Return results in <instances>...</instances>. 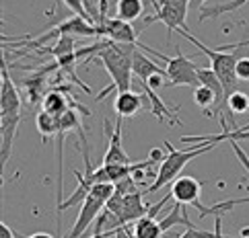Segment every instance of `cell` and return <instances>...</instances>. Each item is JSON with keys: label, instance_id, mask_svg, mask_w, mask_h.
Here are the masks:
<instances>
[{"label": "cell", "instance_id": "44dd1931", "mask_svg": "<svg viewBox=\"0 0 249 238\" xmlns=\"http://www.w3.org/2000/svg\"><path fill=\"white\" fill-rule=\"evenodd\" d=\"M245 204H249V197H237V199L216 201V204L204 207L202 214H200V218H206V216H214V218H216V216L225 214V211H229V209H233V207H237V206H245Z\"/></svg>", "mask_w": 249, "mask_h": 238}, {"label": "cell", "instance_id": "30bf717a", "mask_svg": "<svg viewBox=\"0 0 249 238\" xmlns=\"http://www.w3.org/2000/svg\"><path fill=\"white\" fill-rule=\"evenodd\" d=\"M140 86V91L138 93H142L148 99V111L153 113V117H157L159 121H163V123H169V126H173V123H181L179 121V117H177V107H169V105L161 99V96L157 95V91H153V89H148L146 84H138Z\"/></svg>", "mask_w": 249, "mask_h": 238}, {"label": "cell", "instance_id": "7402d4cb", "mask_svg": "<svg viewBox=\"0 0 249 238\" xmlns=\"http://www.w3.org/2000/svg\"><path fill=\"white\" fill-rule=\"evenodd\" d=\"M227 109L231 111L233 117L235 113H249V95L243 91H237L235 95H231L227 99Z\"/></svg>", "mask_w": 249, "mask_h": 238}, {"label": "cell", "instance_id": "8fae6325", "mask_svg": "<svg viewBox=\"0 0 249 238\" xmlns=\"http://www.w3.org/2000/svg\"><path fill=\"white\" fill-rule=\"evenodd\" d=\"M113 111L118 117H132L140 111H148L144 105V95L138 91H126V93H118L113 101Z\"/></svg>", "mask_w": 249, "mask_h": 238}, {"label": "cell", "instance_id": "8992f818", "mask_svg": "<svg viewBox=\"0 0 249 238\" xmlns=\"http://www.w3.org/2000/svg\"><path fill=\"white\" fill-rule=\"evenodd\" d=\"M144 51L153 54L155 58L167 62L165 72H167V86H200V78H198V70L200 66H196L190 58H185L179 49L173 58L163 56L161 51H153L150 48H146Z\"/></svg>", "mask_w": 249, "mask_h": 238}, {"label": "cell", "instance_id": "83f0119b", "mask_svg": "<svg viewBox=\"0 0 249 238\" xmlns=\"http://www.w3.org/2000/svg\"><path fill=\"white\" fill-rule=\"evenodd\" d=\"M0 238H17L15 236V232L11 230V226H8V224H0Z\"/></svg>", "mask_w": 249, "mask_h": 238}, {"label": "cell", "instance_id": "52a82bcc", "mask_svg": "<svg viewBox=\"0 0 249 238\" xmlns=\"http://www.w3.org/2000/svg\"><path fill=\"white\" fill-rule=\"evenodd\" d=\"M105 207L120 220L122 226L134 224L136 220H140L150 211V206L144 204V191H136V193H130V195H122V193L115 191Z\"/></svg>", "mask_w": 249, "mask_h": 238}, {"label": "cell", "instance_id": "f1b7e54d", "mask_svg": "<svg viewBox=\"0 0 249 238\" xmlns=\"http://www.w3.org/2000/svg\"><path fill=\"white\" fill-rule=\"evenodd\" d=\"M27 238H54V236L48 234V232H33V234H29Z\"/></svg>", "mask_w": 249, "mask_h": 238}, {"label": "cell", "instance_id": "5b68a950", "mask_svg": "<svg viewBox=\"0 0 249 238\" xmlns=\"http://www.w3.org/2000/svg\"><path fill=\"white\" fill-rule=\"evenodd\" d=\"M155 8V15L146 16L148 23H163L167 27V43H171V37L175 31L188 29V8L192 0H150Z\"/></svg>", "mask_w": 249, "mask_h": 238}, {"label": "cell", "instance_id": "d6986e66", "mask_svg": "<svg viewBox=\"0 0 249 238\" xmlns=\"http://www.w3.org/2000/svg\"><path fill=\"white\" fill-rule=\"evenodd\" d=\"M37 49L43 51V54L54 56L56 60L64 58V56H70V54H76V46H74V37H72V35H62V37L56 39L54 46H41Z\"/></svg>", "mask_w": 249, "mask_h": 238}, {"label": "cell", "instance_id": "2e32d148", "mask_svg": "<svg viewBox=\"0 0 249 238\" xmlns=\"http://www.w3.org/2000/svg\"><path fill=\"white\" fill-rule=\"evenodd\" d=\"M35 126H37V131L41 136V142H48L50 138H54L60 134V117L52 115V113L39 111L37 117H35Z\"/></svg>", "mask_w": 249, "mask_h": 238}, {"label": "cell", "instance_id": "6da1fadb", "mask_svg": "<svg viewBox=\"0 0 249 238\" xmlns=\"http://www.w3.org/2000/svg\"><path fill=\"white\" fill-rule=\"evenodd\" d=\"M136 49H138V46L115 43L109 39L97 41L89 48L76 49L78 60L85 58V56H93V60L99 62L111 78V84L97 95L95 101L105 99L109 91H115V93L134 91V54H136Z\"/></svg>", "mask_w": 249, "mask_h": 238}, {"label": "cell", "instance_id": "ba28073f", "mask_svg": "<svg viewBox=\"0 0 249 238\" xmlns=\"http://www.w3.org/2000/svg\"><path fill=\"white\" fill-rule=\"evenodd\" d=\"M62 35H72V37H95V35H99V27L93 23H89L87 19H83V16H70V19L58 23L54 29L39 35V37H35L29 48H41V43H46L50 39L54 37H62Z\"/></svg>", "mask_w": 249, "mask_h": 238}, {"label": "cell", "instance_id": "9c48e42d", "mask_svg": "<svg viewBox=\"0 0 249 238\" xmlns=\"http://www.w3.org/2000/svg\"><path fill=\"white\" fill-rule=\"evenodd\" d=\"M171 197L181 206H194L196 209L202 214L204 206L200 204V195H202V183L196 179V177H190V175H179L173 183H171Z\"/></svg>", "mask_w": 249, "mask_h": 238}, {"label": "cell", "instance_id": "4dcf8cb0", "mask_svg": "<svg viewBox=\"0 0 249 238\" xmlns=\"http://www.w3.org/2000/svg\"><path fill=\"white\" fill-rule=\"evenodd\" d=\"M204 2H206V0H192L190 6H194L196 11H202V4H204Z\"/></svg>", "mask_w": 249, "mask_h": 238}, {"label": "cell", "instance_id": "e0dca14e", "mask_svg": "<svg viewBox=\"0 0 249 238\" xmlns=\"http://www.w3.org/2000/svg\"><path fill=\"white\" fill-rule=\"evenodd\" d=\"M144 13V2L142 0H118L115 2V16L126 23L136 21Z\"/></svg>", "mask_w": 249, "mask_h": 238}, {"label": "cell", "instance_id": "cb8c5ba5", "mask_svg": "<svg viewBox=\"0 0 249 238\" xmlns=\"http://www.w3.org/2000/svg\"><path fill=\"white\" fill-rule=\"evenodd\" d=\"M235 72H237L239 80H249V58H239L237 60Z\"/></svg>", "mask_w": 249, "mask_h": 238}, {"label": "cell", "instance_id": "ffe728a7", "mask_svg": "<svg viewBox=\"0 0 249 238\" xmlns=\"http://www.w3.org/2000/svg\"><path fill=\"white\" fill-rule=\"evenodd\" d=\"M249 0H229V2H222L216 6H210V8H202L200 11V21H206V19H216L218 15H225V13H235L239 11L243 4H247Z\"/></svg>", "mask_w": 249, "mask_h": 238}, {"label": "cell", "instance_id": "9a60e30c", "mask_svg": "<svg viewBox=\"0 0 249 238\" xmlns=\"http://www.w3.org/2000/svg\"><path fill=\"white\" fill-rule=\"evenodd\" d=\"M132 234L134 238H163V228L159 224V220L153 216H142L140 220H136L134 224H130Z\"/></svg>", "mask_w": 249, "mask_h": 238}, {"label": "cell", "instance_id": "603a6c76", "mask_svg": "<svg viewBox=\"0 0 249 238\" xmlns=\"http://www.w3.org/2000/svg\"><path fill=\"white\" fill-rule=\"evenodd\" d=\"M214 236V230L208 232V230H200V228H185V230L177 236V238H212Z\"/></svg>", "mask_w": 249, "mask_h": 238}, {"label": "cell", "instance_id": "f546056e", "mask_svg": "<svg viewBox=\"0 0 249 238\" xmlns=\"http://www.w3.org/2000/svg\"><path fill=\"white\" fill-rule=\"evenodd\" d=\"M113 234H115V230H111V232H101V234H93V236H89V238H113Z\"/></svg>", "mask_w": 249, "mask_h": 238}, {"label": "cell", "instance_id": "7a4b0ae2", "mask_svg": "<svg viewBox=\"0 0 249 238\" xmlns=\"http://www.w3.org/2000/svg\"><path fill=\"white\" fill-rule=\"evenodd\" d=\"M165 146L169 150V154L165 156V160L161 162V166H159L153 185H150V187L144 193H157L159 189H163L165 185L173 183L177 177H179V173L183 171L185 164L192 162L194 158H198L202 154L210 152L212 148L218 146V142H204V144H198V146H192L188 150H177V148H173L171 142H165Z\"/></svg>", "mask_w": 249, "mask_h": 238}, {"label": "cell", "instance_id": "3957f363", "mask_svg": "<svg viewBox=\"0 0 249 238\" xmlns=\"http://www.w3.org/2000/svg\"><path fill=\"white\" fill-rule=\"evenodd\" d=\"M177 33H179L183 39H188L190 43H194V46L208 58L210 68L214 70V74L218 76L222 89H225V99H229L231 95H235V93L239 91V89H237L239 82H241V80L237 78V72H235V66H237V60H239V58H235V54H231V51H220V49H210V48H206L200 39H196L188 29H181V31H177Z\"/></svg>", "mask_w": 249, "mask_h": 238}, {"label": "cell", "instance_id": "5bb4252c", "mask_svg": "<svg viewBox=\"0 0 249 238\" xmlns=\"http://www.w3.org/2000/svg\"><path fill=\"white\" fill-rule=\"evenodd\" d=\"M157 74L167 76L165 68H161L157 62L146 58L144 56V49L138 48L136 54H134V78H136V82H146L150 76H157Z\"/></svg>", "mask_w": 249, "mask_h": 238}, {"label": "cell", "instance_id": "ac0fdd59", "mask_svg": "<svg viewBox=\"0 0 249 238\" xmlns=\"http://www.w3.org/2000/svg\"><path fill=\"white\" fill-rule=\"evenodd\" d=\"M185 206H181V204H175L171 206V211H169V216L167 218H163V220H159V224H161V228H163V232H167L169 228H173V226H188V228H194V222L188 218V211L183 209Z\"/></svg>", "mask_w": 249, "mask_h": 238}, {"label": "cell", "instance_id": "277c9868", "mask_svg": "<svg viewBox=\"0 0 249 238\" xmlns=\"http://www.w3.org/2000/svg\"><path fill=\"white\" fill-rule=\"evenodd\" d=\"M115 193V185L111 183H97L95 187L89 191L87 199L81 204V209H78V216H76V222L72 226L64 238H89L87 230L93 228V222L101 216V211L107 206V201L113 197Z\"/></svg>", "mask_w": 249, "mask_h": 238}, {"label": "cell", "instance_id": "7c38bea8", "mask_svg": "<svg viewBox=\"0 0 249 238\" xmlns=\"http://www.w3.org/2000/svg\"><path fill=\"white\" fill-rule=\"evenodd\" d=\"M103 164H132V158L122 146V117H118L113 131H109V144L103 154Z\"/></svg>", "mask_w": 249, "mask_h": 238}, {"label": "cell", "instance_id": "484cf974", "mask_svg": "<svg viewBox=\"0 0 249 238\" xmlns=\"http://www.w3.org/2000/svg\"><path fill=\"white\" fill-rule=\"evenodd\" d=\"M247 46H249V39H245V41H239V43H229V46H218L216 49H220V51H231V49L247 48Z\"/></svg>", "mask_w": 249, "mask_h": 238}, {"label": "cell", "instance_id": "4fadbf2b", "mask_svg": "<svg viewBox=\"0 0 249 238\" xmlns=\"http://www.w3.org/2000/svg\"><path fill=\"white\" fill-rule=\"evenodd\" d=\"M74 101L70 99V96L64 93V91H50L43 95V99H41V111H46V113H52V115H56V117H62L68 109H72L74 107Z\"/></svg>", "mask_w": 249, "mask_h": 238}, {"label": "cell", "instance_id": "d4e9b609", "mask_svg": "<svg viewBox=\"0 0 249 238\" xmlns=\"http://www.w3.org/2000/svg\"><path fill=\"white\" fill-rule=\"evenodd\" d=\"M113 238H134V234H132V228L130 226H120L118 230H115Z\"/></svg>", "mask_w": 249, "mask_h": 238}, {"label": "cell", "instance_id": "4316f807", "mask_svg": "<svg viewBox=\"0 0 249 238\" xmlns=\"http://www.w3.org/2000/svg\"><path fill=\"white\" fill-rule=\"evenodd\" d=\"M212 230H214V236L212 238H227L225 234H222V220H220V216L214 218V228H212Z\"/></svg>", "mask_w": 249, "mask_h": 238}]
</instances>
